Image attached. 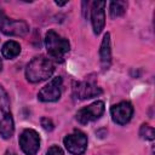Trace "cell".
I'll return each mask as SVG.
<instances>
[{
  "instance_id": "cell-17",
  "label": "cell",
  "mask_w": 155,
  "mask_h": 155,
  "mask_svg": "<svg viewBox=\"0 0 155 155\" xmlns=\"http://www.w3.org/2000/svg\"><path fill=\"white\" fill-rule=\"evenodd\" d=\"M46 155H64V153H63V150L58 145H52L47 150V154Z\"/></svg>"
},
{
  "instance_id": "cell-4",
  "label": "cell",
  "mask_w": 155,
  "mask_h": 155,
  "mask_svg": "<svg viewBox=\"0 0 155 155\" xmlns=\"http://www.w3.org/2000/svg\"><path fill=\"white\" fill-rule=\"evenodd\" d=\"M0 30L11 36H24L29 31V25L24 21L11 19L0 12Z\"/></svg>"
},
{
  "instance_id": "cell-18",
  "label": "cell",
  "mask_w": 155,
  "mask_h": 155,
  "mask_svg": "<svg viewBox=\"0 0 155 155\" xmlns=\"http://www.w3.org/2000/svg\"><path fill=\"white\" fill-rule=\"evenodd\" d=\"M5 155H17V153L15 150H12V149H8V150H6Z\"/></svg>"
},
{
  "instance_id": "cell-19",
  "label": "cell",
  "mask_w": 155,
  "mask_h": 155,
  "mask_svg": "<svg viewBox=\"0 0 155 155\" xmlns=\"http://www.w3.org/2000/svg\"><path fill=\"white\" fill-rule=\"evenodd\" d=\"M2 70V62H1V58H0V71Z\"/></svg>"
},
{
  "instance_id": "cell-11",
  "label": "cell",
  "mask_w": 155,
  "mask_h": 155,
  "mask_svg": "<svg viewBox=\"0 0 155 155\" xmlns=\"http://www.w3.org/2000/svg\"><path fill=\"white\" fill-rule=\"evenodd\" d=\"M105 1H93L91 5V22L93 33L101 34L105 24Z\"/></svg>"
},
{
  "instance_id": "cell-1",
  "label": "cell",
  "mask_w": 155,
  "mask_h": 155,
  "mask_svg": "<svg viewBox=\"0 0 155 155\" xmlns=\"http://www.w3.org/2000/svg\"><path fill=\"white\" fill-rule=\"evenodd\" d=\"M54 71V65L50 58L45 56L34 57L25 68V78L29 82L38 84L51 78Z\"/></svg>"
},
{
  "instance_id": "cell-16",
  "label": "cell",
  "mask_w": 155,
  "mask_h": 155,
  "mask_svg": "<svg viewBox=\"0 0 155 155\" xmlns=\"http://www.w3.org/2000/svg\"><path fill=\"white\" fill-rule=\"evenodd\" d=\"M41 126H42L46 131H52V130L54 128V125H53L52 120L48 119V117H41Z\"/></svg>"
},
{
  "instance_id": "cell-7",
  "label": "cell",
  "mask_w": 155,
  "mask_h": 155,
  "mask_svg": "<svg viewBox=\"0 0 155 155\" xmlns=\"http://www.w3.org/2000/svg\"><path fill=\"white\" fill-rule=\"evenodd\" d=\"M63 80L61 76L53 78L47 85H45L38 93V98L41 102H56L59 99L62 93Z\"/></svg>"
},
{
  "instance_id": "cell-3",
  "label": "cell",
  "mask_w": 155,
  "mask_h": 155,
  "mask_svg": "<svg viewBox=\"0 0 155 155\" xmlns=\"http://www.w3.org/2000/svg\"><path fill=\"white\" fill-rule=\"evenodd\" d=\"M15 124L10 108V98L6 90L0 85V136L8 139L13 136Z\"/></svg>"
},
{
  "instance_id": "cell-14",
  "label": "cell",
  "mask_w": 155,
  "mask_h": 155,
  "mask_svg": "<svg viewBox=\"0 0 155 155\" xmlns=\"http://www.w3.org/2000/svg\"><path fill=\"white\" fill-rule=\"evenodd\" d=\"M127 2L126 1H111L109 4V13L111 18H116L122 16L126 12Z\"/></svg>"
},
{
  "instance_id": "cell-12",
  "label": "cell",
  "mask_w": 155,
  "mask_h": 155,
  "mask_svg": "<svg viewBox=\"0 0 155 155\" xmlns=\"http://www.w3.org/2000/svg\"><path fill=\"white\" fill-rule=\"evenodd\" d=\"M99 58H101V64L103 70L109 69L110 63H111V48H110V34L107 33L104 34L99 48Z\"/></svg>"
},
{
  "instance_id": "cell-15",
  "label": "cell",
  "mask_w": 155,
  "mask_h": 155,
  "mask_svg": "<svg viewBox=\"0 0 155 155\" xmlns=\"http://www.w3.org/2000/svg\"><path fill=\"white\" fill-rule=\"evenodd\" d=\"M154 128L148 125V124H143L139 128V136L142 139H145V140H153L154 139Z\"/></svg>"
},
{
  "instance_id": "cell-8",
  "label": "cell",
  "mask_w": 155,
  "mask_h": 155,
  "mask_svg": "<svg viewBox=\"0 0 155 155\" xmlns=\"http://www.w3.org/2000/svg\"><path fill=\"white\" fill-rule=\"evenodd\" d=\"M104 113V103L102 101L93 102L92 104L84 107L76 113V120L81 125H86L91 121L99 119Z\"/></svg>"
},
{
  "instance_id": "cell-13",
  "label": "cell",
  "mask_w": 155,
  "mask_h": 155,
  "mask_svg": "<svg viewBox=\"0 0 155 155\" xmlns=\"http://www.w3.org/2000/svg\"><path fill=\"white\" fill-rule=\"evenodd\" d=\"M1 53H2L4 58L13 59L21 53V45L17 41H13V40L6 41L2 46V48H1Z\"/></svg>"
},
{
  "instance_id": "cell-2",
  "label": "cell",
  "mask_w": 155,
  "mask_h": 155,
  "mask_svg": "<svg viewBox=\"0 0 155 155\" xmlns=\"http://www.w3.org/2000/svg\"><path fill=\"white\" fill-rule=\"evenodd\" d=\"M45 47L52 59L62 63L65 54L70 50V44L65 38L61 36L54 30H48L45 36Z\"/></svg>"
},
{
  "instance_id": "cell-5",
  "label": "cell",
  "mask_w": 155,
  "mask_h": 155,
  "mask_svg": "<svg viewBox=\"0 0 155 155\" xmlns=\"http://www.w3.org/2000/svg\"><path fill=\"white\" fill-rule=\"evenodd\" d=\"M63 143H64L65 149L70 154L81 155V154L85 153V150L87 148V136L84 132H81L79 130H75L73 133L64 137Z\"/></svg>"
},
{
  "instance_id": "cell-6",
  "label": "cell",
  "mask_w": 155,
  "mask_h": 155,
  "mask_svg": "<svg viewBox=\"0 0 155 155\" xmlns=\"http://www.w3.org/2000/svg\"><path fill=\"white\" fill-rule=\"evenodd\" d=\"M22 151L25 155H35L40 148V136L35 130L25 128L18 138Z\"/></svg>"
},
{
  "instance_id": "cell-10",
  "label": "cell",
  "mask_w": 155,
  "mask_h": 155,
  "mask_svg": "<svg viewBox=\"0 0 155 155\" xmlns=\"http://www.w3.org/2000/svg\"><path fill=\"white\" fill-rule=\"evenodd\" d=\"M111 119L115 124L126 125L133 115V107L130 102H120L111 107L110 109Z\"/></svg>"
},
{
  "instance_id": "cell-9",
  "label": "cell",
  "mask_w": 155,
  "mask_h": 155,
  "mask_svg": "<svg viewBox=\"0 0 155 155\" xmlns=\"http://www.w3.org/2000/svg\"><path fill=\"white\" fill-rule=\"evenodd\" d=\"M103 91L99 86H97L94 82L92 81H80V82H75L74 87H73V96L76 99L84 101V99H88L92 97H97L99 94H102Z\"/></svg>"
}]
</instances>
